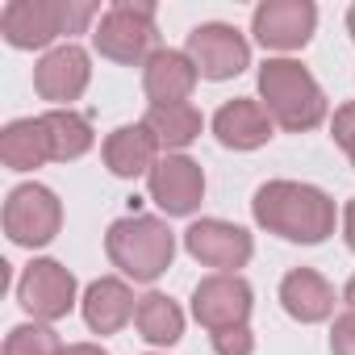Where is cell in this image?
<instances>
[{
  "instance_id": "6da1fadb",
  "label": "cell",
  "mask_w": 355,
  "mask_h": 355,
  "mask_svg": "<svg viewBox=\"0 0 355 355\" xmlns=\"http://www.w3.org/2000/svg\"><path fill=\"white\" fill-rule=\"evenodd\" d=\"M255 222L268 234H280L288 243H326L334 234V201L313 189V184H297V180H268L255 201H251Z\"/></svg>"
},
{
  "instance_id": "7a4b0ae2",
  "label": "cell",
  "mask_w": 355,
  "mask_h": 355,
  "mask_svg": "<svg viewBox=\"0 0 355 355\" xmlns=\"http://www.w3.org/2000/svg\"><path fill=\"white\" fill-rule=\"evenodd\" d=\"M259 96L268 117L288 134H301L326 121V96L318 80L293 59H268L259 67Z\"/></svg>"
},
{
  "instance_id": "3957f363",
  "label": "cell",
  "mask_w": 355,
  "mask_h": 355,
  "mask_svg": "<svg viewBox=\"0 0 355 355\" xmlns=\"http://www.w3.org/2000/svg\"><path fill=\"white\" fill-rule=\"evenodd\" d=\"M105 251H109V259H113V268L121 276L150 284L171 268L175 234L167 230V222H159L150 214H130V218H117L109 226Z\"/></svg>"
},
{
  "instance_id": "277c9868",
  "label": "cell",
  "mask_w": 355,
  "mask_h": 355,
  "mask_svg": "<svg viewBox=\"0 0 355 355\" xmlns=\"http://www.w3.org/2000/svg\"><path fill=\"white\" fill-rule=\"evenodd\" d=\"M96 51L113 63H146L159 46V26H155V5H134V0H117V5L101 17L92 34Z\"/></svg>"
},
{
  "instance_id": "5b68a950",
  "label": "cell",
  "mask_w": 355,
  "mask_h": 355,
  "mask_svg": "<svg viewBox=\"0 0 355 355\" xmlns=\"http://www.w3.org/2000/svg\"><path fill=\"white\" fill-rule=\"evenodd\" d=\"M0 34L17 51L51 46L59 34H71V0H13L0 13Z\"/></svg>"
},
{
  "instance_id": "8992f818",
  "label": "cell",
  "mask_w": 355,
  "mask_h": 355,
  "mask_svg": "<svg viewBox=\"0 0 355 355\" xmlns=\"http://www.w3.org/2000/svg\"><path fill=\"white\" fill-rule=\"evenodd\" d=\"M63 226V205L42 184H17L5 201V234L17 247H46Z\"/></svg>"
},
{
  "instance_id": "52a82bcc",
  "label": "cell",
  "mask_w": 355,
  "mask_h": 355,
  "mask_svg": "<svg viewBox=\"0 0 355 355\" xmlns=\"http://www.w3.org/2000/svg\"><path fill=\"white\" fill-rule=\"evenodd\" d=\"M17 301L34 322H59L76 305V276L55 259H34L17 280Z\"/></svg>"
},
{
  "instance_id": "ba28073f",
  "label": "cell",
  "mask_w": 355,
  "mask_h": 355,
  "mask_svg": "<svg viewBox=\"0 0 355 355\" xmlns=\"http://www.w3.org/2000/svg\"><path fill=\"white\" fill-rule=\"evenodd\" d=\"M146 184H150V201L167 218H189L201 205V197H205V171L189 155H163L150 167Z\"/></svg>"
},
{
  "instance_id": "9c48e42d",
  "label": "cell",
  "mask_w": 355,
  "mask_h": 355,
  "mask_svg": "<svg viewBox=\"0 0 355 355\" xmlns=\"http://www.w3.org/2000/svg\"><path fill=\"white\" fill-rule=\"evenodd\" d=\"M318 30L313 0H263L251 17V34L268 51H301Z\"/></svg>"
},
{
  "instance_id": "30bf717a",
  "label": "cell",
  "mask_w": 355,
  "mask_h": 355,
  "mask_svg": "<svg viewBox=\"0 0 355 355\" xmlns=\"http://www.w3.org/2000/svg\"><path fill=\"white\" fill-rule=\"evenodd\" d=\"M184 55L193 59L197 76H205V80H230V76H239V71L251 63L247 38H243L234 26H222V21L197 26V30L189 34Z\"/></svg>"
},
{
  "instance_id": "8fae6325",
  "label": "cell",
  "mask_w": 355,
  "mask_h": 355,
  "mask_svg": "<svg viewBox=\"0 0 355 355\" xmlns=\"http://www.w3.org/2000/svg\"><path fill=\"white\" fill-rule=\"evenodd\" d=\"M193 318L214 334L247 326V318H251V284L239 272H218V276L201 280L197 293H193Z\"/></svg>"
},
{
  "instance_id": "7c38bea8",
  "label": "cell",
  "mask_w": 355,
  "mask_h": 355,
  "mask_svg": "<svg viewBox=\"0 0 355 355\" xmlns=\"http://www.w3.org/2000/svg\"><path fill=\"white\" fill-rule=\"evenodd\" d=\"M184 247L197 263L205 268H218V272H234V268H247V259L255 255V243L243 226L234 222H222V218H201L184 230Z\"/></svg>"
},
{
  "instance_id": "4fadbf2b",
  "label": "cell",
  "mask_w": 355,
  "mask_h": 355,
  "mask_svg": "<svg viewBox=\"0 0 355 355\" xmlns=\"http://www.w3.org/2000/svg\"><path fill=\"white\" fill-rule=\"evenodd\" d=\"M88 80H92V63H88V51L76 46V42L46 51L42 63L34 67V88H38V96L51 101V105H67V109H71V101L84 96Z\"/></svg>"
},
{
  "instance_id": "5bb4252c",
  "label": "cell",
  "mask_w": 355,
  "mask_h": 355,
  "mask_svg": "<svg viewBox=\"0 0 355 355\" xmlns=\"http://www.w3.org/2000/svg\"><path fill=\"white\" fill-rule=\"evenodd\" d=\"M197 67L184 51H155L142 67V88L150 105H184L197 88Z\"/></svg>"
},
{
  "instance_id": "9a60e30c",
  "label": "cell",
  "mask_w": 355,
  "mask_h": 355,
  "mask_svg": "<svg viewBox=\"0 0 355 355\" xmlns=\"http://www.w3.org/2000/svg\"><path fill=\"white\" fill-rule=\"evenodd\" d=\"M272 117H268V109L259 105V101H251V96H239V101H226L218 113H214V134H218V142L222 146H230V150H255V146H263L268 138H272Z\"/></svg>"
},
{
  "instance_id": "2e32d148",
  "label": "cell",
  "mask_w": 355,
  "mask_h": 355,
  "mask_svg": "<svg viewBox=\"0 0 355 355\" xmlns=\"http://www.w3.org/2000/svg\"><path fill=\"white\" fill-rule=\"evenodd\" d=\"M134 313H138V305H134V293H130L125 280L101 276V280L88 284V293H84V322H88L92 334H117Z\"/></svg>"
},
{
  "instance_id": "e0dca14e",
  "label": "cell",
  "mask_w": 355,
  "mask_h": 355,
  "mask_svg": "<svg viewBox=\"0 0 355 355\" xmlns=\"http://www.w3.org/2000/svg\"><path fill=\"white\" fill-rule=\"evenodd\" d=\"M159 138L138 121V125H117L109 138H105V167L121 180H134V175H150V167L159 163Z\"/></svg>"
},
{
  "instance_id": "ac0fdd59",
  "label": "cell",
  "mask_w": 355,
  "mask_h": 355,
  "mask_svg": "<svg viewBox=\"0 0 355 355\" xmlns=\"http://www.w3.org/2000/svg\"><path fill=\"white\" fill-rule=\"evenodd\" d=\"M280 305L297 322H326L334 313V288L313 268H293L280 280Z\"/></svg>"
},
{
  "instance_id": "d6986e66",
  "label": "cell",
  "mask_w": 355,
  "mask_h": 355,
  "mask_svg": "<svg viewBox=\"0 0 355 355\" xmlns=\"http://www.w3.org/2000/svg\"><path fill=\"white\" fill-rule=\"evenodd\" d=\"M0 159H5V167H13V171H34V167L51 163L55 150H51V134H46L42 117L9 121L5 134H0Z\"/></svg>"
},
{
  "instance_id": "ffe728a7",
  "label": "cell",
  "mask_w": 355,
  "mask_h": 355,
  "mask_svg": "<svg viewBox=\"0 0 355 355\" xmlns=\"http://www.w3.org/2000/svg\"><path fill=\"white\" fill-rule=\"evenodd\" d=\"M142 125L159 138V146H167V150H184L189 142L201 138L205 117H201V109L189 105V101H184V105H150L146 117H142Z\"/></svg>"
},
{
  "instance_id": "44dd1931",
  "label": "cell",
  "mask_w": 355,
  "mask_h": 355,
  "mask_svg": "<svg viewBox=\"0 0 355 355\" xmlns=\"http://www.w3.org/2000/svg\"><path fill=\"white\" fill-rule=\"evenodd\" d=\"M134 326H138V334H142L150 347H171V343H180V334H184V313H180V305H175L171 297L146 293V297L138 301Z\"/></svg>"
},
{
  "instance_id": "7402d4cb",
  "label": "cell",
  "mask_w": 355,
  "mask_h": 355,
  "mask_svg": "<svg viewBox=\"0 0 355 355\" xmlns=\"http://www.w3.org/2000/svg\"><path fill=\"white\" fill-rule=\"evenodd\" d=\"M42 125L51 134V150H55V163H67V159H80L92 150V121L76 109H51L42 113Z\"/></svg>"
},
{
  "instance_id": "603a6c76",
  "label": "cell",
  "mask_w": 355,
  "mask_h": 355,
  "mask_svg": "<svg viewBox=\"0 0 355 355\" xmlns=\"http://www.w3.org/2000/svg\"><path fill=\"white\" fill-rule=\"evenodd\" d=\"M67 347L59 343V334L46 326V322H26V326H13L9 338H5V355H63Z\"/></svg>"
},
{
  "instance_id": "cb8c5ba5",
  "label": "cell",
  "mask_w": 355,
  "mask_h": 355,
  "mask_svg": "<svg viewBox=\"0 0 355 355\" xmlns=\"http://www.w3.org/2000/svg\"><path fill=\"white\" fill-rule=\"evenodd\" d=\"M330 134H334V142L347 150V159L355 163V101H347V105H338V109H334Z\"/></svg>"
},
{
  "instance_id": "d4e9b609",
  "label": "cell",
  "mask_w": 355,
  "mask_h": 355,
  "mask_svg": "<svg viewBox=\"0 0 355 355\" xmlns=\"http://www.w3.org/2000/svg\"><path fill=\"white\" fill-rule=\"evenodd\" d=\"M214 351H218V355H255V334H251L247 326L218 330V334H214Z\"/></svg>"
},
{
  "instance_id": "484cf974",
  "label": "cell",
  "mask_w": 355,
  "mask_h": 355,
  "mask_svg": "<svg viewBox=\"0 0 355 355\" xmlns=\"http://www.w3.org/2000/svg\"><path fill=\"white\" fill-rule=\"evenodd\" d=\"M330 351H334V355H355V309H347V313H338V318H334Z\"/></svg>"
},
{
  "instance_id": "4316f807",
  "label": "cell",
  "mask_w": 355,
  "mask_h": 355,
  "mask_svg": "<svg viewBox=\"0 0 355 355\" xmlns=\"http://www.w3.org/2000/svg\"><path fill=\"white\" fill-rule=\"evenodd\" d=\"M343 234H347V247L355 251V201H351L347 214H343Z\"/></svg>"
},
{
  "instance_id": "83f0119b",
  "label": "cell",
  "mask_w": 355,
  "mask_h": 355,
  "mask_svg": "<svg viewBox=\"0 0 355 355\" xmlns=\"http://www.w3.org/2000/svg\"><path fill=\"white\" fill-rule=\"evenodd\" d=\"M63 355H109V351H101L96 343H71V347H67Z\"/></svg>"
},
{
  "instance_id": "f1b7e54d",
  "label": "cell",
  "mask_w": 355,
  "mask_h": 355,
  "mask_svg": "<svg viewBox=\"0 0 355 355\" xmlns=\"http://www.w3.org/2000/svg\"><path fill=\"white\" fill-rule=\"evenodd\" d=\"M343 301H347V305H351V309H355V276H351V280H347V293H343Z\"/></svg>"
},
{
  "instance_id": "f546056e",
  "label": "cell",
  "mask_w": 355,
  "mask_h": 355,
  "mask_svg": "<svg viewBox=\"0 0 355 355\" xmlns=\"http://www.w3.org/2000/svg\"><path fill=\"white\" fill-rule=\"evenodd\" d=\"M347 30H351V38H355V5L347 9Z\"/></svg>"
}]
</instances>
